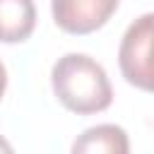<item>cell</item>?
Instances as JSON below:
<instances>
[{
  "label": "cell",
  "instance_id": "obj_5",
  "mask_svg": "<svg viewBox=\"0 0 154 154\" xmlns=\"http://www.w3.org/2000/svg\"><path fill=\"white\" fill-rule=\"evenodd\" d=\"M34 0H0V43H22L34 34Z\"/></svg>",
  "mask_w": 154,
  "mask_h": 154
},
{
  "label": "cell",
  "instance_id": "obj_1",
  "mask_svg": "<svg viewBox=\"0 0 154 154\" xmlns=\"http://www.w3.org/2000/svg\"><path fill=\"white\" fill-rule=\"evenodd\" d=\"M55 99L77 116L101 113L113 101V87L106 70L87 53H65L51 70Z\"/></svg>",
  "mask_w": 154,
  "mask_h": 154
},
{
  "label": "cell",
  "instance_id": "obj_7",
  "mask_svg": "<svg viewBox=\"0 0 154 154\" xmlns=\"http://www.w3.org/2000/svg\"><path fill=\"white\" fill-rule=\"evenodd\" d=\"M0 154H14V149H12V144L0 135Z\"/></svg>",
  "mask_w": 154,
  "mask_h": 154
},
{
  "label": "cell",
  "instance_id": "obj_3",
  "mask_svg": "<svg viewBox=\"0 0 154 154\" xmlns=\"http://www.w3.org/2000/svg\"><path fill=\"white\" fill-rule=\"evenodd\" d=\"M118 2L120 0H51V12L58 29L84 36L101 29L118 10Z\"/></svg>",
  "mask_w": 154,
  "mask_h": 154
},
{
  "label": "cell",
  "instance_id": "obj_2",
  "mask_svg": "<svg viewBox=\"0 0 154 154\" xmlns=\"http://www.w3.org/2000/svg\"><path fill=\"white\" fill-rule=\"evenodd\" d=\"M118 65L128 84L154 94V12L137 17L125 29Z\"/></svg>",
  "mask_w": 154,
  "mask_h": 154
},
{
  "label": "cell",
  "instance_id": "obj_4",
  "mask_svg": "<svg viewBox=\"0 0 154 154\" xmlns=\"http://www.w3.org/2000/svg\"><path fill=\"white\" fill-rule=\"evenodd\" d=\"M70 154H130V137L116 123H101L79 132Z\"/></svg>",
  "mask_w": 154,
  "mask_h": 154
},
{
  "label": "cell",
  "instance_id": "obj_6",
  "mask_svg": "<svg viewBox=\"0 0 154 154\" xmlns=\"http://www.w3.org/2000/svg\"><path fill=\"white\" fill-rule=\"evenodd\" d=\"M5 87H7V70H5V65H2V60H0V99H2V94H5Z\"/></svg>",
  "mask_w": 154,
  "mask_h": 154
}]
</instances>
